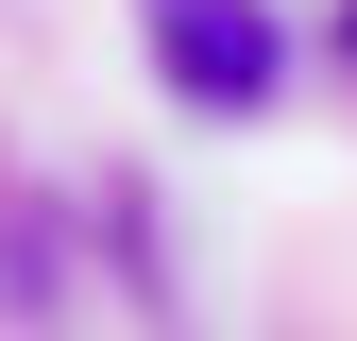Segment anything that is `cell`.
Wrapping results in <instances>:
<instances>
[{
	"mask_svg": "<svg viewBox=\"0 0 357 341\" xmlns=\"http://www.w3.org/2000/svg\"><path fill=\"white\" fill-rule=\"evenodd\" d=\"M153 68L188 85V103H273L289 85V34H273V0H153Z\"/></svg>",
	"mask_w": 357,
	"mask_h": 341,
	"instance_id": "obj_1",
	"label": "cell"
}]
</instances>
